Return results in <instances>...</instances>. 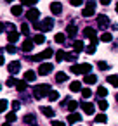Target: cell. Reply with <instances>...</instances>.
Here are the masks:
<instances>
[{
  "instance_id": "obj_48",
  "label": "cell",
  "mask_w": 118,
  "mask_h": 126,
  "mask_svg": "<svg viewBox=\"0 0 118 126\" xmlns=\"http://www.w3.org/2000/svg\"><path fill=\"white\" fill-rule=\"evenodd\" d=\"M52 126H64V123H61V121H52Z\"/></svg>"
},
{
  "instance_id": "obj_46",
  "label": "cell",
  "mask_w": 118,
  "mask_h": 126,
  "mask_svg": "<svg viewBox=\"0 0 118 126\" xmlns=\"http://www.w3.org/2000/svg\"><path fill=\"white\" fill-rule=\"evenodd\" d=\"M16 83H18V79H16V78H9V79H7V86H14Z\"/></svg>"
},
{
  "instance_id": "obj_44",
  "label": "cell",
  "mask_w": 118,
  "mask_h": 126,
  "mask_svg": "<svg viewBox=\"0 0 118 126\" xmlns=\"http://www.w3.org/2000/svg\"><path fill=\"white\" fill-rule=\"evenodd\" d=\"M64 59L71 62V61H75V59H76V54H64Z\"/></svg>"
},
{
  "instance_id": "obj_14",
  "label": "cell",
  "mask_w": 118,
  "mask_h": 126,
  "mask_svg": "<svg viewBox=\"0 0 118 126\" xmlns=\"http://www.w3.org/2000/svg\"><path fill=\"white\" fill-rule=\"evenodd\" d=\"M7 40H9V43H18V40H19V33L18 31H9V35H7Z\"/></svg>"
},
{
  "instance_id": "obj_42",
  "label": "cell",
  "mask_w": 118,
  "mask_h": 126,
  "mask_svg": "<svg viewBox=\"0 0 118 126\" xmlns=\"http://www.w3.org/2000/svg\"><path fill=\"white\" fill-rule=\"evenodd\" d=\"M5 50H7V52H9V54H16V47H14V45H12V43H9V45H7V47H5Z\"/></svg>"
},
{
  "instance_id": "obj_43",
  "label": "cell",
  "mask_w": 118,
  "mask_h": 126,
  "mask_svg": "<svg viewBox=\"0 0 118 126\" xmlns=\"http://www.w3.org/2000/svg\"><path fill=\"white\" fill-rule=\"evenodd\" d=\"M85 52H87V54H90V55H92V54H94V52H95V45H89V47H85Z\"/></svg>"
},
{
  "instance_id": "obj_30",
  "label": "cell",
  "mask_w": 118,
  "mask_h": 126,
  "mask_svg": "<svg viewBox=\"0 0 118 126\" xmlns=\"http://www.w3.org/2000/svg\"><path fill=\"white\" fill-rule=\"evenodd\" d=\"M66 107H68V109H70L71 112H75V109L78 107V102H76V100H70V102L66 104Z\"/></svg>"
},
{
  "instance_id": "obj_56",
  "label": "cell",
  "mask_w": 118,
  "mask_h": 126,
  "mask_svg": "<svg viewBox=\"0 0 118 126\" xmlns=\"http://www.w3.org/2000/svg\"><path fill=\"white\" fill-rule=\"evenodd\" d=\"M5 2H12V0H5Z\"/></svg>"
},
{
  "instance_id": "obj_23",
  "label": "cell",
  "mask_w": 118,
  "mask_h": 126,
  "mask_svg": "<svg viewBox=\"0 0 118 126\" xmlns=\"http://www.w3.org/2000/svg\"><path fill=\"white\" fill-rule=\"evenodd\" d=\"M85 83H89V85H92V83H95L97 81V76L95 74H92V73H89V74H85Z\"/></svg>"
},
{
  "instance_id": "obj_26",
  "label": "cell",
  "mask_w": 118,
  "mask_h": 126,
  "mask_svg": "<svg viewBox=\"0 0 118 126\" xmlns=\"http://www.w3.org/2000/svg\"><path fill=\"white\" fill-rule=\"evenodd\" d=\"M106 95H108V90H106L104 86H99V88H97V100L102 98V97H106Z\"/></svg>"
},
{
  "instance_id": "obj_19",
  "label": "cell",
  "mask_w": 118,
  "mask_h": 126,
  "mask_svg": "<svg viewBox=\"0 0 118 126\" xmlns=\"http://www.w3.org/2000/svg\"><path fill=\"white\" fill-rule=\"evenodd\" d=\"M24 123L26 124H31V126H38V123L35 121V116L33 114H26L24 116Z\"/></svg>"
},
{
  "instance_id": "obj_38",
  "label": "cell",
  "mask_w": 118,
  "mask_h": 126,
  "mask_svg": "<svg viewBox=\"0 0 118 126\" xmlns=\"http://www.w3.org/2000/svg\"><path fill=\"white\" fill-rule=\"evenodd\" d=\"M7 105H9V102H7L5 98H2V100H0V112H4V110L7 109Z\"/></svg>"
},
{
  "instance_id": "obj_27",
  "label": "cell",
  "mask_w": 118,
  "mask_h": 126,
  "mask_svg": "<svg viewBox=\"0 0 118 126\" xmlns=\"http://www.w3.org/2000/svg\"><path fill=\"white\" fill-rule=\"evenodd\" d=\"M108 83H109V85H113V86H118V76H116V74L108 76Z\"/></svg>"
},
{
  "instance_id": "obj_54",
  "label": "cell",
  "mask_w": 118,
  "mask_h": 126,
  "mask_svg": "<svg viewBox=\"0 0 118 126\" xmlns=\"http://www.w3.org/2000/svg\"><path fill=\"white\" fill-rule=\"evenodd\" d=\"M115 9H116V12H118V4H116V5H115Z\"/></svg>"
},
{
  "instance_id": "obj_11",
  "label": "cell",
  "mask_w": 118,
  "mask_h": 126,
  "mask_svg": "<svg viewBox=\"0 0 118 126\" xmlns=\"http://www.w3.org/2000/svg\"><path fill=\"white\" fill-rule=\"evenodd\" d=\"M52 69H54V66L52 64H49V62H44V64H40V67H38V74H49V73H52Z\"/></svg>"
},
{
  "instance_id": "obj_31",
  "label": "cell",
  "mask_w": 118,
  "mask_h": 126,
  "mask_svg": "<svg viewBox=\"0 0 118 126\" xmlns=\"http://www.w3.org/2000/svg\"><path fill=\"white\" fill-rule=\"evenodd\" d=\"M101 40L106 42V43H109V42L113 40V35H111V33H102V35H101Z\"/></svg>"
},
{
  "instance_id": "obj_18",
  "label": "cell",
  "mask_w": 118,
  "mask_h": 126,
  "mask_svg": "<svg viewBox=\"0 0 118 126\" xmlns=\"http://www.w3.org/2000/svg\"><path fill=\"white\" fill-rule=\"evenodd\" d=\"M26 86H28V81H24V79H19L16 83V90L18 92H26Z\"/></svg>"
},
{
  "instance_id": "obj_52",
  "label": "cell",
  "mask_w": 118,
  "mask_h": 126,
  "mask_svg": "<svg viewBox=\"0 0 118 126\" xmlns=\"http://www.w3.org/2000/svg\"><path fill=\"white\" fill-rule=\"evenodd\" d=\"M4 62H5V61H4V55H0V66H2Z\"/></svg>"
},
{
  "instance_id": "obj_37",
  "label": "cell",
  "mask_w": 118,
  "mask_h": 126,
  "mask_svg": "<svg viewBox=\"0 0 118 126\" xmlns=\"http://www.w3.org/2000/svg\"><path fill=\"white\" fill-rule=\"evenodd\" d=\"M97 67H99V69H102V71H106V69H109V64H108V62H104V61H101V62H97Z\"/></svg>"
},
{
  "instance_id": "obj_15",
  "label": "cell",
  "mask_w": 118,
  "mask_h": 126,
  "mask_svg": "<svg viewBox=\"0 0 118 126\" xmlns=\"http://www.w3.org/2000/svg\"><path fill=\"white\" fill-rule=\"evenodd\" d=\"M80 119H82V116L76 114V112H70V116H68V123H70V124H75V123H78Z\"/></svg>"
},
{
  "instance_id": "obj_51",
  "label": "cell",
  "mask_w": 118,
  "mask_h": 126,
  "mask_svg": "<svg viewBox=\"0 0 118 126\" xmlns=\"http://www.w3.org/2000/svg\"><path fill=\"white\" fill-rule=\"evenodd\" d=\"M4 30H5V24H4V23H0V33H2Z\"/></svg>"
},
{
  "instance_id": "obj_22",
  "label": "cell",
  "mask_w": 118,
  "mask_h": 126,
  "mask_svg": "<svg viewBox=\"0 0 118 126\" xmlns=\"http://www.w3.org/2000/svg\"><path fill=\"white\" fill-rule=\"evenodd\" d=\"M73 50L78 54V52H82V50H85V47H83V42H80V40H76L75 43H73Z\"/></svg>"
},
{
  "instance_id": "obj_32",
  "label": "cell",
  "mask_w": 118,
  "mask_h": 126,
  "mask_svg": "<svg viewBox=\"0 0 118 126\" xmlns=\"http://www.w3.org/2000/svg\"><path fill=\"white\" fill-rule=\"evenodd\" d=\"M80 93H82V97H83V98L92 97V90H90V88H82V92H80Z\"/></svg>"
},
{
  "instance_id": "obj_2",
  "label": "cell",
  "mask_w": 118,
  "mask_h": 126,
  "mask_svg": "<svg viewBox=\"0 0 118 126\" xmlns=\"http://www.w3.org/2000/svg\"><path fill=\"white\" fill-rule=\"evenodd\" d=\"M90 69H92V66L87 64V62H83V64H73L71 66V73H75V74H89Z\"/></svg>"
},
{
  "instance_id": "obj_17",
  "label": "cell",
  "mask_w": 118,
  "mask_h": 126,
  "mask_svg": "<svg viewBox=\"0 0 118 126\" xmlns=\"http://www.w3.org/2000/svg\"><path fill=\"white\" fill-rule=\"evenodd\" d=\"M35 79H37L35 71H31V69H30V71H26V73H24V81H28V83H30V81H35Z\"/></svg>"
},
{
  "instance_id": "obj_39",
  "label": "cell",
  "mask_w": 118,
  "mask_h": 126,
  "mask_svg": "<svg viewBox=\"0 0 118 126\" xmlns=\"http://www.w3.org/2000/svg\"><path fill=\"white\" fill-rule=\"evenodd\" d=\"M5 119H7V121H9V123H14V121H16V119H18V117H16V112H9V114H7V117H5Z\"/></svg>"
},
{
  "instance_id": "obj_10",
  "label": "cell",
  "mask_w": 118,
  "mask_h": 126,
  "mask_svg": "<svg viewBox=\"0 0 118 126\" xmlns=\"http://www.w3.org/2000/svg\"><path fill=\"white\" fill-rule=\"evenodd\" d=\"M97 24H99V30H106V28L109 26V19H108V16H104V14L97 16Z\"/></svg>"
},
{
  "instance_id": "obj_1",
  "label": "cell",
  "mask_w": 118,
  "mask_h": 126,
  "mask_svg": "<svg viewBox=\"0 0 118 126\" xmlns=\"http://www.w3.org/2000/svg\"><path fill=\"white\" fill-rule=\"evenodd\" d=\"M49 93H50V86L49 85H37L33 88V97L37 100L42 98V97H45V95H49Z\"/></svg>"
},
{
  "instance_id": "obj_7",
  "label": "cell",
  "mask_w": 118,
  "mask_h": 126,
  "mask_svg": "<svg viewBox=\"0 0 118 126\" xmlns=\"http://www.w3.org/2000/svg\"><path fill=\"white\" fill-rule=\"evenodd\" d=\"M38 17H40V11H38V9H30V11L26 12V19L31 21V23H37Z\"/></svg>"
},
{
  "instance_id": "obj_35",
  "label": "cell",
  "mask_w": 118,
  "mask_h": 126,
  "mask_svg": "<svg viewBox=\"0 0 118 126\" xmlns=\"http://www.w3.org/2000/svg\"><path fill=\"white\" fill-rule=\"evenodd\" d=\"M97 105H99V109H101V110H106V109H108V102H106V100H102V98H101V100H97Z\"/></svg>"
},
{
  "instance_id": "obj_21",
  "label": "cell",
  "mask_w": 118,
  "mask_h": 126,
  "mask_svg": "<svg viewBox=\"0 0 118 126\" xmlns=\"http://www.w3.org/2000/svg\"><path fill=\"white\" fill-rule=\"evenodd\" d=\"M66 35L68 36H75L76 35V26L75 24H68L66 26Z\"/></svg>"
},
{
  "instance_id": "obj_8",
  "label": "cell",
  "mask_w": 118,
  "mask_h": 126,
  "mask_svg": "<svg viewBox=\"0 0 118 126\" xmlns=\"http://www.w3.org/2000/svg\"><path fill=\"white\" fill-rule=\"evenodd\" d=\"M7 69H9L11 74H18V73L21 71V62H19V61H12V62H9Z\"/></svg>"
},
{
  "instance_id": "obj_24",
  "label": "cell",
  "mask_w": 118,
  "mask_h": 126,
  "mask_svg": "<svg viewBox=\"0 0 118 126\" xmlns=\"http://www.w3.org/2000/svg\"><path fill=\"white\" fill-rule=\"evenodd\" d=\"M70 92H82V83L80 81H73L70 85Z\"/></svg>"
},
{
  "instance_id": "obj_49",
  "label": "cell",
  "mask_w": 118,
  "mask_h": 126,
  "mask_svg": "<svg viewBox=\"0 0 118 126\" xmlns=\"http://www.w3.org/2000/svg\"><path fill=\"white\" fill-rule=\"evenodd\" d=\"M101 4H102V5H109V4H111V0H101Z\"/></svg>"
},
{
  "instance_id": "obj_6",
  "label": "cell",
  "mask_w": 118,
  "mask_h": 126,
  "mask_svg": "<svg viewBox=\"0 0 118 126\" xmlns=\"http://www.w3.org/2000/svg\"><path fill=\"white\" fill-rule=\"evenodd\" d=\"M54 28V19L52 17H45L44 19V23H40V30L45 33V31H50Z\"/></svg>"
},
{
  "instance_id": "obj_40",
  "label": "cell",
  "mask_w": 118,
  "mask_h": 126,
  "mask_svg": "<svg viewBox=\"0 0 118 126\" xmlns=\"http://www.w3.org/2000/svg\"><path fill=\"white\" fill-rule=\"evenodd\" d=\"M38 0H21V5H35Z\"/></svg>"
},
{
  "instance_id": "obj_3",
  "label": "cell",
  "mask_w": 118,
  "mask_h": 126,
  "mask_svg": "<svg viewBox=\"0 0 118 126\" xmlns=\"http://www.w3.org/2000/svg\"><path fill=\"white\" fill-rule=\"evenodd\" d=\"M54 55V52H52V48H47L45 52H40V54H37V55H33L31 57V61H35V62H40V61H45V59H50Z\"/></svg>"
},
{
  "instance_id": "obj_4",
  "label": "cell",
  "mask_w": 118,
  "mask_h": 126,
  "mask_svg": "<svg viewBox=\"0 0 118 126\" xmlns=\"http://www.w3.org/2000/svg\"><path fill=\"white\" fill-rule=\"evenodd\" d=\"M83 36L89 38L92 45H97V42H99V40H97V35H95V30H92V28H85V30H83Z\"/></svg>"
},
{
  "instance_id": "obj_34",
  "label": "cell",
  "mask_w": 118,
  "mask_h": 126,
  "mask_svg": "<svg viewBox=\"0 0 118 126\" xmlns=\"http://www.w3.org/2000/svg\"><path fill=\"white\" fill-rule=\"evenodd\" d=\"M21 33L26 35V36L30 35V26H28V23H23V24H21Z\"/></svg>"
},
{
  "instance_id": "obj_55",
  "label": "cell",
  "mask_w": 118,
  "mask_h": 126,
  "mask_svg": "<svg viewBox=\"0 0 118 126\" xmlns=\"http://www.w3.org/2000/svg\"><path fill=\"white\" fill-rule=\"evenodd\" d=\"M116 102H118V93H116Z\"/></svg>"
},
{
  "instance_id": "obj_45",
  "label": "cell",
  "mask_w": 118,
  "mask_h": 126,
  "mask_svg": "<svg viewBox=\"0 0 118 126\" xmlns=\"http://www.w3.org/2000/svg\"><path fill=\"white\" fill-rule=\"evenodd\" d=\"M70 4L75 5V7H80V5L83 4V0H70Z\"/></svg>"
},
{
  "instance_id": "obj_28",
  "label": "cell",
  "mask_w": 118,
  "mask_h": 126,
  "mask_svg": "<svg viewBox=\"0 0 118 126\" xmlns=\"http://www.w3.org/2000/svg\"><path fill=\"white\" fill-rule=\"evenodd\" d=\"M33 42L40 45V43H44V42H45V36H44L42 33H38V35H35V36H33Z\"/></svg>"
},
{
  "instance_id": "obj_33",
  "label": "cell",
  "mask_w": 118,
  "mask_h": 126,
  "mask_svg": "<svg viewBox=\"0 0 118 126\" xmlns=\"http://www.w3.org/2000/svg\"><path fill=\"white\" fill-rule=\"evenodd\" d=\"M47 97H49V100H50V102H54V100H57V98H59V92H54V90H50V93H49Z\"/></svg>"
},
{
  "instance_id": "obj_20",
  "label": "cell",
  "mask_w": 118,
  "mask_h": 126,
  "mask_svg": "<svg viewBox=\"0 0 118 126\" xmlns=\"http://www.w3.org/2000/svg\"><path fill=\"white\" fill-rule=\"evenodd\" d=\"M11 12H12V16H21L23 14V5H12Z\"/></svg>"
},
{
  "instance_id": "obj_12",
  "label": "cell",
  "mask_w": 118,
  "mask_h": 126,
  "mask_svg": "<svg viewBox=\"0 0 118 126\" xmlns=\"http://www.w3.org/2000/svg\"><path fill=\"white\" fill-rule=\"evenodd\" d=\"M50 11H52L54 16H61V14H63V5H61L59 2H52V4H50Z\"/></svg>"
},
{
  "instance_id": "obj_25",
  "label": "cell",
  "mask_w": 118,
  "mask_h": 126,
  "mask_svg": "<svg viewBox=\"0 0 118 126\" xmlns=\"http://www.w3.org/2000/svg\"><path fill=\"white\" fill-rule=\"evenodd\" d=\"M54 40H56V43H64V42H66V35H64V33H57V35L54 36Z\"/></svg>"
},
{
  "instance_id": "obj_29",
  "label": "cell",
  "mask_w": 118,
  "mask_h": 126,
  "mask_svg": "<svg viewBox=\"0 0 118 126\" xmlns=\"http://www.w3.org/2000/svg\"><path fill=\"white\" fill-rule=\"evenodd\" d=\"M56 81H57V83H64V81H66V73H63V71L57 73V74H56Z\"/></svg>"
},
{
  "instance_id": "obj_9",
  "label": "cell",
  "mask_w": 118,
  "mask_h": 126,
  "mask_svg": "<svg viewBox=\"0 0 118 126\" xmlns=\"http://www.w3.org/2000/svg\"><path fill=\"white\" fill-rule=\"evenodd\" d=\"M80 105H82L83 112H85V114H89V116H92V114H94V110H95V105H94L92 102H85V100H83Z\"/></svg>"
},
{
  "instance_id": "obj_53",
  "label": "cell",
  "mask_w": 118,
  "mask_h": 126,
  "mask_svg": "<svg viewBox=\"0 0 118 126\" xmlns=\"http://www.w3.org/2000/svg\"><path fill=\"white\" fill-rule=\"evenodd\" d=\"M2 126H11V123L7 121V123H2Z\"/></svg>"
},
{
  "instance_id": "obj_16",
  "label": "cell",
  "mask_w": 118,
  "mask_h": 126,
  "mask_svg": "<svg viewBox=\"0 0 118 126\" xmlns=\"http://www.w3.org/2000/svg\"><path fill=\"white\" fill-rule=\"evenodd\" d=\"M40 110H42V114L44 116H47V117H54L56 116V112H54V109H50V107H40Z\"/></svg>"
},
{
  "instance_id": "obj_41",
  "label": "cell",
  "mask_w": 118,
  "mask_h": 126,
  "mask_svg": "<svg viewBox=\"0 0 118 126\" xmlns=\"http://www.w3.org/2000/svg\"><path fill=\"white\" fill-rule=\"evenodd\" d=\"M63 59H64V52H63V50H57V54H56V61L61 62Z\"/></svg>"
},
{
  "instance_id": "obj_47",
  "label": "cell",
  "mask_w": 118,
  "mask_h": 126,
  "mask_svg": "<svg viewBox=\"0 0 118 126\" xmlns=\"http://www.w3.org/2000/svg\"><path fill=\"white\" fill-rule=\"evenodd\" d=\"M19 107H21V102H19V100H14V102H12V109H14V112H16Z\"/></svg>"
},
{
  "instance_id": "obj_13",
  "label": "cell",
  "mask_w": 118,
  "mask_h": 126,
  "mask_svg": "<svg viewBox=\"0 0 118 126\" xmlns=\"http://www.w3.org/2000/svg\"><path fill=\"white\" fill-rule=\"evenodd\" d=\"M33 45H35L33 38H26V40L23 42V50H24V52H30V50H33Z\"/></svg>"
},
{
  "instance_id": "obj_50",
  "label": "cell",
  "mask_w": 118,
  "mask_h": 126,
  "mask_svg": "<svg viewBox=\"0 0 118 126\" xmlns=\"http://www.w3.org/2000/svg\"><path fill=\"white\" fill-rule=\"evenodd\" d=\"M33 28H35V30H40V23H38V21H37V23H33Z\"/></svg>"
},
{
  "instance_id": "obj_36",
  "label": "cell",
  "mask_w": 118,
  "mask_h": 126,
  "mask_svg": "<svg viewBox=\"0 0 118 126\" xmlns=\"http://www.w3.org/2000/svg\"><path fill=\"white\" fill-rule=\"evenodd\" d=\"M95 121L97 123H108V117H106V114H97L95 116Z\"/></svg>"
},
{
  "instance_id": "obj_57",
  "label": "cell",
  "mask_w": 118,
  "mask_h": 126,
  "mask_svg": "<svg viewBox=\"0 0 118 126\" xmlns=\"http://www.w3.org/2000/svg\"><path fill=\"white\" fill-rule=\"evenodd\" d=\"M0 90H2V85H0Z\"/></svg>"
},
{
  "instance_id": "obj_5",
  "label": "cell",
  "mask_w": 118,
  "mask_h": 126,
  "mask_svg": "<svg viewBox=\"0 0 118 126\" xmlns=\"http://www.w3.org/2000/svg\"><path fill=\"white\" fill-rule=\"evenodd\" d=\"M94 12H95V2H87L85 4V9L82 11V14L85 16V17H90V16H94Z\"/></svg>"
}]
</instances>
